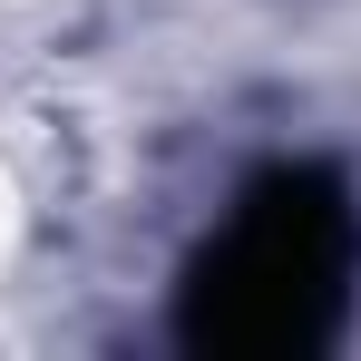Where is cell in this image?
Segmentation results:
<instances>
[{
	"instance_id": "6da1fadb",
	"label": "cell",
	"mask_w": 361,
	"mask_h": 361,
	"mask_svg": "<svg viewBox=\"0 0 361 361\" xmlns=\"http://www.w3.org/2000/svg\"><path fill=\"white\" fill-rule=\"evenodd\" d=\"M352 195L332 166H274L235 195L225 235L185 264L176 332L215 361H302L352 312Z\"/></svg>"
}]
</instances>
